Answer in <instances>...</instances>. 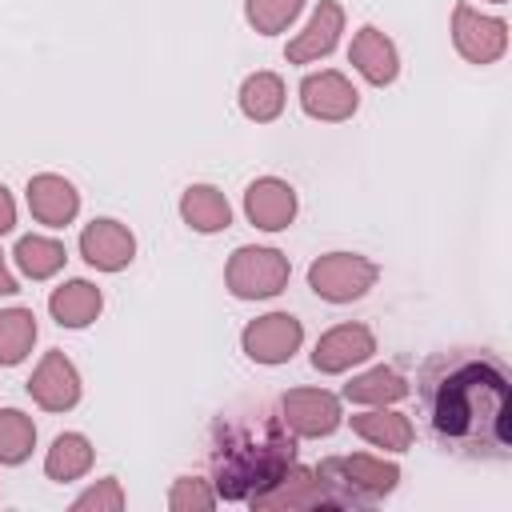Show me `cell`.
<instances>
[{"label": "cell", "mask_w": 512, "mask_h": 512, "mask_svg": "<svg viewBox=\"0 0 512 512\" xmlns=\"http://www.w3.org/2000/svg\"><path fill=\"white\" fill-rule=\"evenodd\" d=\"M24 196H28L32 216L44 228H68L80 212V192L72 188V180L56 176V172H36L24 188Z\"/></svg>", "instance_id": "16"}, {"label": "cell", "mask_w": 512, "mask_h": 512, "mask_svg": "<svg viewBox=\"0 0 512 512\" xmlns=\"http://www.w3.org/2000/svg\"><path fill=\"white\" fill-rule=\"evenodd\" d=\"M28 396L44 412H68V408H76L80 404V372H76V364L60 348L44 352L40 364L32 368V376H28Z\"/></svg>", "instance_id": "11"}, {"label": "cell", "mask_w": 512, "mask_h": 512, "mask_svg": "<svg viewBox=\"0 0 512 512\" xmlns=\"http://www.w3.org/2000/svg\"><path fill=\"white\" fill-rule=\"evenodd\" d=\"M36 448V424L20 408H0V464L16 468Z\"/></svg>", "instance_id": "26"}, {"label": "cell", "mask_w": 512, "mask_h": 512, "mask_svg": "<svg viewBox=\"0 0 512 512\" xmlns=\"http://www.w3.org/2000/svg\"><path fill=\"white\" fill-rule=\"evenodd\" d=\"M408 396V380L396 372V368H368L360 376H352L344 384V400L352 404H364V408H380V404H396Z\"/></svg>", "instance_id": "22"}, {"label": "cell", "mask_w": 512, "mask_h": 512, "mask_svg": "<svg viewBox=\"0 0 512 512\" xmlns=\"http://www.w3.org/2000/svg\"><path fill=\"white\" fill-rule=\"evenodd\" d=\"M280 420L296 440H320L340 428L344 412L340 400L324 388H288L280 396Z\"/></svg>", "instance_id": "8"}, {"label": "cell", "mask_w": 512, "mask_h": 512, "mask_svg": "<svg viewBox=\"0 0 512 512\" xmlns=\"http://www.w3.org/2000/svg\"><path fill=\"white\" fill-rule=\"evenodd\" d=\"M352 432L360 440H368L372 448H384V452H408L412 440H416V428L404 412L380 404V408H368V412H356L352 416Z\"/></svg>", "instance_id": "18"}, {"label": "cell", "mask_w": 512, "mask_h": 512, "mask_svg": "<svg viewBox=\"0 0 512 512\" xmlns=\"http://www.w3.org/2000/svg\"><path fill=\"white\" fill-rule=\"evenodd\" d=\"M492 4H508V0H492Z\"/></svg>", "instance_id": "32"}, {"label": "cell", "mask_w": 512, "mask_h": 512, "mask_svg": "<svg viewBox=\"0 0 512 512\" xmlns=\"http://www.w3.org/2000/svg\"><path fill=\"white\" fill-rule=\"evenodd\" d=\"M296 464V436L280 416L256 412L240 420H220L212 440V484L216 500L248 504L264 488H272Z\"/></svg>", "instance_id": "2"}, {"label": "cell", "mask_w": 512, "mask_h": 512, "mask_svg": "<svg viewBox=\"0 0 512 512\" xmlns=\"http://www.w3.org/2000/svg\"><path fill=\"white\" fill-rule=\"evenodd\" d=\"M348 60H352V68L368 80V84H376V88H388L396 76H400V56H396V44L380 32V28H372V24H364L356 36H352V48H348Z\"/></svg>", "instance_id": "17"}, {"label": "cell", "mask_w": 512, "mask_h": 512, "mask_svg": "<svg viewBox=\"0 0 512 512\" xmlns=\"http://www.w3.org/2000/svg\"><path fill=\"white\" fill-rule=\"evenodd\" d=\"M300 8H304V0H244V20L260 36H276L300 16Z\"/></svg>", "instance_id": "27"}, {"label": "cell", "mask_w": 512, "mask_h": 512, "mask_svg": "<svg viewBox=\"0 0 512 512\" xmlns=\"http://www.w3.org/2000/svg\"><path fill=\"white\" fill-rule=\"evenodd\" d=\"M120 512L124 508V488H120V480L116 476H104L100 484H92L88 492H80L76 500H72V512Z\"/></svg>", "instance_id": "29"}, {"label": "cell", "mask_w": 512, "mask_h": 512, "mask_svg": "<svg viewBox=\"0 0 512 512\" xmlns=\"http://www.w3.org/2000/svg\"><path fill=\"white\" fill-rule=\"evenodd\" d=\"M304 344V324L292 312H268L244 324L240 332V348L248 360L256 364H288Z\"/></svg>", "instance_id": "6"}, {"label": "cell", "mask_w": 512, "mask_h": 512, "mask_svg": "<svg viewBox=\"0 0 512 512\" xmlns=\"http://www.w3.org/2000/svg\"><path fill=\"white\" fill-rule=\"evenodd\" d=\"M80 256L96 272H120L136 256V236L128 232V224H120L112 216H96L80 232Z\"/></svg>", "instance_id": "12"}, {"label": "cell", "mask_w": 512, "mask_h": 512, "mask_svg": "<svg viewBox=\"0 0 512 512\" xmlns=\"http://www.w3.org/2000/svg\"><path fill=\"white\" fill-rule=\"evenodd\" d=\"M36 344V316L32 308H0V364H20Z\"/></svg>", "instance_id": "25"}, {"label": "cell", "mask_w": 512, "mask_h": 512, "mask_svg": "<svg viewBox=\"0 0 512 512\" xmlns=\"http://www.w3.org/2000/svg\"><path fill=\"white\" fill-rule=\"evenodd\" d=\"M248 508L264 512V508H276V512H300V508H344L340 496L324 484V476L316 468H304V464H292L272 488H264L260 496L248 500Z\"/></svg>", "instance_id": "7"}, {"label": "cell", "mask_w": 512, "mask_h": 512, "mask_svg": "<svg viewBox=\"0 0 512 512\" xmlns=\"http://www.w3.org/2000/svg\"><path fill=\"white\" fill-rule=\"evenodd\" d=\"M452 44L468 64H496L508 48V24L500 16H484L472 4L452 8Z\"/></svg>", "instance_id": "9"}, {"label": "cell", "mask_w": 512, "mask_h": 512, "mask_svg": "<svg viewBox=\"0 0 512 512\" xmlns=\"http://www.w3.org/2000/svg\"><path fill=\"white\" fill-rule=\"evenodd\" d=\"M168 508L172 512H208V508H216V488L200 476H180L168 492Z\"/></svg>", "instance_id": "28"}, {"label": "cell", "mask_w": 512, "mask_h": 512, "mask_svg": "<svg viewBox=\"0 0 512 512\" xmlns=\"http://www.w3.org/2000/svg\"><path fill=\"white\" fill-rule=\"evenodd\" d=\"M12 260H16V268H20L28 280H48V276H56V272L64 268L68 252H64L60 240H52V236H36V232H32V236H20V240H16Z\"/></svg>", "instance_id": "24"}, {"label": "cell", "mask_w": 512, "mask_h": 512, "mask_svg": "<svg viewBox=\"0 0 512 512\" xmlns=\"http://www.w3.org/2000/svg\"><path fill=\"white\" fill-rule=\"evenodd\" d=\"M432 432L444 448L460 456L504 460L512 444V388L508 372L492 356L448 360L432 376L428 392Z\"/></svg>", "instance_id": "1"}, {"label": "cell", "mask_w": 512, "mask_h": 512, "mask_svg": "<svg viewBox=\"0 0 512 512\" xmlns=\"http://www.w3.org/2000/svg\"><path fill=\"white\" fill-rule=\"evenodd\" d=\"M12 228H16V200H12V192L0 184V236L12 232Z\"/></svg>", "instance_id": "30"}, {"label": "cell", "mask_w": 512, "mask_h": 512, "mask_svg": "<svg viewBox=\"0 0 512 512\" xmlns=\"http://www.w3.org/2000/svg\"><path fill=\"white\" fill-rule=\"evenodd\" d=\"M180 216L192 232H224L232 224V208H228V196L216 188V184H188L184 196H180Z\"/></svg>", "instance_id": "20"}, {"label": "cell", "mask_w": 512, "mask_h": 512, "mask_svg": "<svg viewBox=\"0 0 512 512\" xmlns=\"http://www.w3.org/2000/svg\"><path fill=\"white\" fill-rule=\"evenodd\" d=\"M300 108L312 116V120H324V124H344L356 116L360 108V92L352 88V80L336 68H324V72H308L300 80Z\"/></svg>", "instance_id": "10"}, {"label": "cell", "mask_w": 512, "mask_h": 512, "mask_svg": "<svg viewBox=\"0 0 512 512\" xmlns=\"http://www.w3.org/2000/svg\"><path fill=\"white\" fill-rule=\"evenodd\" d=\"M292 264L280 248H260V244H244L228 256L224 264V284L236 300H268L280 296L288 288Z\"/></svg>", "instance_id": "4"}, {"label": "cell", "mask_w": 512, "mask_h": 512, "mask_svg": "<svg viewBox=\"0 0 512 512\" xmlns=\"http://www.w3.org/2000/svg\"><path fill=\"white\" fill-rule=\"evenodd\" d=\"M340 32H344V8H340L336 0H320L316 12L308 16L304 32H296V36L288 40L284 60H288V64H312V60H320V56H328V52L336 48Z\"/></svg>", "instance_id": "15"}, {"label": "cell", "mask_w": 512, "mask_h": 512, "mask_svg": "<svg viewBox=\"0 0 512 512\" xmlns=\"http://www.w3.org/2000/svg\"><path fill=\"white\" fill-rule=\"evenodd\" d=\"M284 80L276 72H252L240 84V112L256 124H272L284 112Z\"/></svg>", "instance_id": "23"}, {"label": "cell", "mask_w": 512, "mask_h": 512, "mask_svg": "<svg viewBox=\"0 0 512 512\" xmlns=\"http://www.w3.org/2000/svg\"><path fill=\"white\" fill-rule=\"evenodd\" d=\"M316 472L340 496L344 508L380 500L400 484V464L380 460V456H364V452L360 456H328V460H320Z\"/></svg>", "instance_id": "3"}, {"label": "cell", "mask_w": 512, "mask_h": 512, "mask_svg": "<svg viewBox=\"0 0 512 512\" xmlns=\"http://www.w3.org/2000/svg\"><path fill=\"white\" fill-rule=\"evenodd\" d=\"M372 352H376L372 328H364V324H336V328H328L316 340L312 368L324 372V376H336V372H348L352 364H364Z\"/></svg>", "instance_id": "13"}, {"label": "cell", "mask_w": 512, "mask_h": 512, "mask_svg": "<svg viewBox=\"0 0 512 512\" xmlns=\"http://www.w3.org/2000/svg\"><path fill=\"white\" fill-rule=\"evenodd\" d=\"M12 292H20V284H16V276L8 272V264L0 256V296H12Z\"/></svg>", "instance_id": "31"}, {"label": "cell", "mask_w": 512, "mask_h": 512, "mask_svg": "<svg viewBox=\"0 0 512 512\" xmlns=\"http://www.w3.org/2000/svg\"><path fill=\"white\" fill-rule=\"evenodd\" d=\"M104 308V292L92 280H64L48 296V312L60 328H88Z\"/></svg>", "instance_id": "19"}, {"label": "cell", "mask_w": 512, "mask_h": 512, "mask_svg": "<svg viewBox=\"0 0 512 512\" xmlns=\"http://www.w3.org/2000/svg\"><path fill=\"white\" fill-rule=\"evenodd\" d=\"M244 216L260 232H280L296 220V188L280 176H260L244 188Z\"/></svg>", "instance_id": "14"}, {"label": "cell", "mask_w": 512, "mask_h": 512, "mask_svg": "<svg viewBox=\"0 0 512 512\" xmlns=\"http://www.w3.org/2000/svg\"><path fill=\"white\" fill-rule=\"evenodd\" d=\"M380 268L360 252H324L308 264V288L328 304H352L376 284Z\"/></svg>", "instance_id": "5"}, {"label": "cell", "mask_w": 512, "mask_h": 512, "mask_svg": "<svg viewBox=\"0 0 512 512\" xmlns=\"http://www.w3.org/2000/svg\"><path fill=\"white\" fill-rule=\"evenodd\" d=\"M92 460H96V448L84 432H60L44 456V472H48V480L68 484V480H80L92 468Z\"/></svg>", "instance_id": "21"}]
</instances>
